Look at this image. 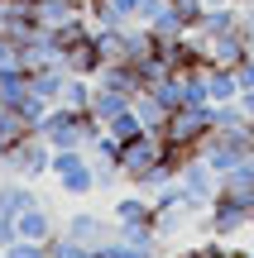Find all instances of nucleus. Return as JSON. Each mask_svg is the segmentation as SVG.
I'll return each instance as SVG.
<instances>
[{"mask_svg": "<svg viewBox=\"0 0 254 258\" xmlns=\"http://www.w3.org/2000/svg\"><path fill=\"white\" fill-rule=\"evenodd\" d=\"M38 134H43L53 148H86V144H91V134H101V120H96L91 110H72V105L58 101L53 110L43 115Z\"/></svg>", "mask_w": 254, "mask_h": 258, "instance_id": "nucleus-1", "label": "nucleus"}, {"mask_svg": "<svg viewBox=\"0 0 254 258\" xmlns=\"http://www.w3.org/2000/svg\"><path fill=\"white\" fill-rule=\"evenodd\" d=\"M216 134V105H182V110H173L168 115V124H163V139L168 144H178V148H192L197 153L207 139Z\"/></svg>", "mask_w": 254, "mask_h": 258, "instance_id": "nucleus-2", "label": "nucleus"}, {"mask_svg": "<svg viewBox=\"0 0 254 258\" xmlns=\"http://www.w3.org/2000/svg\"><path fill=\"white\" fill-rule=\"evenodd\" d=\"M63 196H91L96 191V167L86 158V148H53V167H48Z\"/></svg>", "mask_w": 254, "mask_h": 258, "instance_id": "nucleus-3", "label": "nucleus"}, {"mask_svg": "<svg viewBox=\"0 0 254 258\" xmlns=\"http://www.w3.org/2000/svg\"><path fill=\"white\" fill-rule=\"evenodd\" d=\"M5 172H15V177H29V182H38V177H48V167H53V144H48L43 134H24L19 144H10V153H5Z\"/></svg>", "mask_w": 254, "mask_h": 258, "instance_id": "nucleus-4", "label": "nucleus"}, {"mask_svg": "<svg viewBox=\"0 0 254 258\" xmlns=\"http://www.w3.org/2000/svg\"><path fill=\"white\" fill-rule=\"evenodd\" d=\"M120 172H125V182H139L149 167H159L163 163V134H154V129H144L139 139H130V144H120Z\"/></svg>", "mask_w": 254, "mask_h": 258, "instance_id": "nucleus-5", "label": "nucleus"}, {"mask_svg": "<svg viewBox=\"0 0 254 258\" xmlns=\"http://www.w3.org/2000/svg\"><path fill=\"white\" fill-rule=\"evenodd\" d=\"M249 220H254L249 206L235 201V196H226V191H216V201L207 206V234H216V239H235V234H245Z\"/></svg>", "mask_w": 254, "mask_h": 258, "instance_id": "nucleus-6", "label": "nucleus"}, {"mask_svg": "<svg viewBox=\"0 0 254 258\" xmlns=\"http://www.w3.org/2000/svg\"><path fill=\"white\" fill-rule=\"evenodd\" d=\"M178 182H182V191H187V201H192V211H207L211 201H216V191H221V177H216V167L207 163V158H187V167L178 172Z\"/></svg>", "mask_w": 254, "mask_h": 258, "instance_id": "nucleus-7", "label": "nucleus"}, {"mask_svg": "<svg viewBox=\"0 0 254 258\" xmlns=\"http://www.w3.org/2000/svg\"><path fill=\"white\" fill-rule=\"evenodd\" d=\"M111 225H115V220H106L101 211H72V215L63 220V234H67V239H77V244H86V249H101V244L115 234Z\"/></svg>", "mask_w": 254, "mask_h": 258, "instance_id": "nucleus-8", "label": "nucleus"}, {"mask_svg": "<svg viewBox=\"0 0 254 258\" xmlns=\"http://www.w3.org/2000/svg\"><path fill=\"white\" fill-rule=\"evenodd\" d=\"M249 29H230V34H221V38H207V62H216V67H240L245 62V48H249Z\"/></svg>", "mask_w": 254, "mask_h": 258, "instance_id": "nucleus-9", "label": "nucleus"}, {"mask_svg": "<svg viewBox=\"0 0 254 258\" xmlns=\"http://www.w3.org/2000/svg\"><path fill=\"white\" fill-rule=\"evenodd\" d=\"M201 82H207V101H211V105L240 101V72H235V67H216V62H207V67H201Z\"/></svg>", "mask_w": 254, "mask_h": 258, "instance_id": "nucleus-10", "label": "nucleus"}, {"mask_svg": "<svg viewBox=\"0 0 254 258\" xmlns=\"http://www.w3.org/2000/svg\"><path fill=\"white\" fill-rule=\"evenodd\" d=\"M58 62H63L72 77H96V72H101V53H96L91 34H86V38H72V43H63V57H58Z\"/></svg>", "mask_w": 254, "mask_h": 258, "instance_id": "nucleus-11", "label": "nucleus"}, {"mask_svg": "<svg viewBox=\"0 0 254 258\" xmlns=\"http://www.w3.org/2000/svg\"><path fill=\"white\" fill-rule=\"evenodd\" d=\"M86 15H91V24H101V29H120V24H134L139 0H86Z\"/></svg>", "mask_w": 254, "mask_h": 258, "instance_id": "nucleus-12", "label": "nucleus"}, {"mask_svg": "<svg viewBox=\"0 0 254 258\" xmlns=\"http://www.w3.org/2000/svg\"><path fill=\"white\" fill-rule=\"evenodd\" d=\"M230 29H245V10H240V5H216V10H207V15H201V24L192 29V34L207 43V38L230 34Z\"/></svg>", "mask_w": 254, "mask_h": 258, "instance_id": "nucleus-13", "label": "nucleus"}, {"mask_svg": "<svg viewBox=\"0 0 254 258\" xmlns=\"http://www.w3.org/2000/svg\"><path fill=\"white\" fill-rule=\"evenodd\" d=\"M111 220L115 225H154V201L144 191H125L111 201Z\"/></svg>", "mask_w": 254, "mask_h": 258, "instance_id": "nucleus-14", "label": "nucleus"}, {"mask_svg": "<svg viewBox=\"0 0 254 258\" xmlns=\"http://www.w3.org/2000/svg\"><path fill=\"white\" fill-rule=\"evenodd\" d=\"M15 225H19V239H53V234L63 230L43 201H34L29 211H19V215H15Z\"/></svg>", "mask_w": 254, "mask_h": 258, "instance_id": "nucleus-15", "label": "nucleus"}, {"mask_svg": "<svg viewBox=\"0 0 254 258\" xmlns=\"http://www.w3.org/2000/svg\"><path fill=\"white\" fill-rule=\"evenodd\" d=\"M34 201H38L34 182H29V177L5 172V182H0V211H5V215H19V211H29Z\"/></svg>", "mask_w": 254, "mask_h": 258, "instance_id": "nucleus-16", "label": "nucleus"}, {"mask_svg": "<svg viewBox=\"0 0 254 258\" xmlns=\"http://www.w3.org/2000/svg\"><path fill=\"white\" fill-rule=\"evenodd\" d=\"M67 67L63 62H43V67H34L29 72V91H38V96H48V101H63V86H67Z\"/></svg>", "mask_w": 254, "mask_h": 258, "instance_id": "nucleus-17", "label": "nucleus"}, {"mask_svg": "<svg viewBox=\"0 0 254 258\" xmlns=\"http://www.w3.org/2000/svg\"><path fill=\"white\" fill-rule=\"evenodd\" d=\"M29 96V72L19 62H5L0 67V105H19Z\"/></svg>", "mask_w": 254, "mask_h": 258, "instance_id": "nucleus-18", "label": "nucleus"}, {"mask_svg": "<svg viewBox=\"0 0 254 258\" xmlns=\"http://www.w3.org/2000/svg\"><path fill=\"white\" fill-rule=\"evenodd\" d=\"M187 220H192V211H182V206H154V230H159L163 244L178 239V234L187 230Z\"/></svg>", "mask_w": 254, "mask_h": 258, "instance_id": "nucleus-19", "label": "nucleus"}, {"mask_svg": "<svg viewBox=\"0 0 254 258\" xmlns=\"http://www.w3.org/2000/svg\"><path fill=\"white\" fill-rule=\"evenodd\" d=\"M130 105H134V96H125V91H111V86H96V91H91V115H96V120H111V115H120V110H130Z\"/></svg>", "mask_w": 254, "mask_h": 258, "instance_id": "nucleus-20", "label": "nucleus"}, {"mask_svg": "<svg viewBox=\"0 0 254 258\" xmlns=\"http://www.w3.org/2000/svg\"><path fill=\"white\" fill-rule=\"evenodd\" d=\"M134 115H139V120H144V129H154V134H163V124H168V105H163L159 101V96H154V91H139V96H134Z\"/></svg>", "mask_w": 254, "mask_h": 258, "instance_id": "nucleus-21", "label": "nucleus"}, {"mask_svg": "<svg viewBox=\"0 0 254 258\" xmlns=\"http://www.w3.org/2000/svg\"><path fill=\"white\" fill-rule=\"evenodd\" d=\"M101 129H106V134L115 139V144H130V139H139V134H144V120H139V115H134V105H130V110L111 115V120H106Z\"/></svg>", "mask_w": 254, "mask_h": 258, "instance_id": "nucleus-22", "label": "nucleus"}, {"mask_svg": "<svg viewBox=\"0 0 254 258\" xmlns=\"http://www.w3.org/2000/svg\"><path fill=\"white\" fill-rule=\"evenodd\" d=\"M24 134H34V124L19 115V105H0V139L5 144H19Z\"/></svg>", "mask_w": 254, "mask_h": 258, "instance_id": "nucleus-23", "label": "nucleus"}, {"mask_svg": "<svg viewBox=\"0 0 254 258\" xmlns=\"http://www.w3.org/2000/svg\"><path fill=\"white\" fill-rule=\"evenodd\" d=\"M91 91H96L91 77H67V86H63V105H72V110H91Z\"/></svg>", "mask_w": 254, "mask_h": 258, "instance_id": "nucleus-24", "label": "nucleus"}, {"mask_svg": "<svg viewBox=\"0 0 254 258\" xmlns=\"http://www.w3.org/2000/svg\"><path fill=\"white\" fill-rule=\"evenodd\" d=\"M53 105H58V101H48V96H38V91H29L24 101H19V115H24V120H29V124L38 129V124H43V115L53 110Z\"/></svg>", "mask_w": 254, "mask_h": 258, "instance_id": "nucleus-25", "label": "nucleus"}, {"mask_svg": "<svg viewBox=\"0 0 254 258\" xmlns=\"http://www.w3.org/2000/svg\"><path fill=\"white\" fill-rule=\"evenodd\" d=\"M5 258H48V239H15Z\"/></svg>", "mask_w": 254, "mask_h": 258, "instance_id": "nucleus-26", "label": "nucleus"}, {"mask_svg": "<svg viewBox=\"0 0 254 258\" xmlns=\"http://www.w3.org/2000/svg\"><path fill=\"white\" fill-rule=\"evenodd\" d=\"M15 239H19V225H15V215H5V211H0V253H5Z\"/></svg>", "mask_w": 254, "mask_h": 258, "instance_id": "nucleus-27", "label": "nucleus"}, {"mask_svg": "<svg viewBox=\"0 0 254 258\" xmlns=\"http://www.w3.org/2000/svg\"><path fill=\"white\" fill-rule=\"evenodd\" d=\"M163 10H168V0H139V15H134V19H139V24H154Z\"/></svg>", "mask_w": 254, "mask_h": 258, "instance_id": "nucleus-28", "label": "nucleus"}, {"mask_svg": "<svg viewBox=\"0 0 254 258\" xmlns=\"http://www.w3.org/2000/svg\"><path fill=\"white\" fill-rule=\"evenodd\" d=\"M240 110H245V120L254 124V86H245V91H240Z\"/></svg>", "mask_w": 254, "mask_h": 258, "instance_id": "nucleus-29", "label": "nucleus"}, {"mask_svg": "<svg viewBox=\"0 0 254 258\" xmlns=\"http://www.w3.org/2000/svg\"><path fill=\"white\" fill-rule=\"evenodd\" d=\"M5 62H15V43H10V38L0 34V67H5Z\"/></svg>", "mask_w": 254, "mask_h": 258, "instance_id": "nucleus-30", "label": "nucleus"}, {"mask_svg": "<svg viewBox=\"0 0 254 258\" xmlns=\"http://www.w3.org/2000/svg\"><path fill=\"white\" fill-rule=\"evenodd\" d=\"M5 153H10V144H5V139H0V163H5Z\"/></svg>", "mask_w": 254, "mask_h": 258, "instance_id": "nucleus-31", "label": "nucleus"}, {"mask_svg": "<svg viewBox=\"0 0 254 258\" xmlns=\"http://www.w3.org/2000/svg\"><path fill=\"white\" fill-rule=\"evenodd\" d=\"M235 5H240V10H249V5H254V0H235Z\"/></svg>", "mask_w": 254, "mask_h": 258, "instance_id": "nucleus-32", "label": "nucleus"}, {"mask_svg": "<svg viewBox=\"0 0 254 258\" xmlns=\"http://www.w3.org/2000/svg\"><path fill=\"white\" fill-rule=\"evenodd\" d=\"M249 239H254V220H249Z\"/></svg>", "mask_w": 254, "mask_h": 258, "instance_id": "nucleus-33", "label": "nucleus"}, {"mask_svg": "<svg viewBox=\"0 0 254 258\" xmlns=\"http://www.w3.org/2000/svg\"><path fill=\"white\" fill-rule=\"evenodd\" d=\"M168 5H178V0H168Z\"/></svg>", "mask_w": 254, "mask_h": 258, "instance_id": "nucleus-34", "label": "nucleus"}, {"mask_svg": "<svg viewBox=\"0 0 254 258\" xmlns=\"http://www.w3.org/2000/svg\"><path fill=\"white\" fill-rule=\"evenodd\" d=\"M29 5H34V0H29Z\"/></svg>", "mask_w": 254, "mask_h": 258, "instance_id": "nucleus-35", "label": "nucleus"}, {"mask_svg": "<svg viewBox=\"0 0 254 258\" xmlns=\"http://www.w3.org/2000/svg\"><path fill=\"white\" fill-rule=\"evenodd\" d=\"M0 258H5V253H0Z\"/></svg>", "mask_w": 254, "mask_h": 258, "instance_id": "nucleus-36", "label": "nucleus"}]
</instances>
